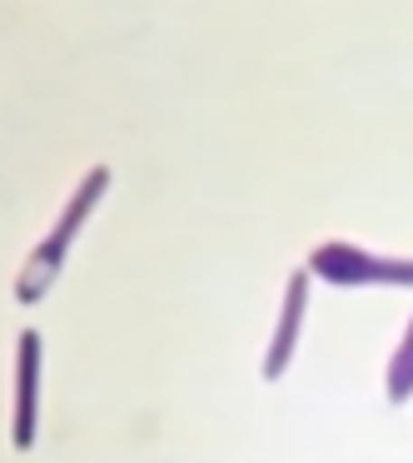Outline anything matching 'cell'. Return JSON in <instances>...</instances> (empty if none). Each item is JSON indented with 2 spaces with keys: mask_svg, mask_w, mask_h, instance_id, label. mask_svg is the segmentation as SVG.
<instances>
[{
  "mask_svg": "<svg viewBox=\"0 0 413 463\" xmlns=\"http://www.w3.org/2000/svg\"><path fill=\"white\" fill-rule=\"evenodd\" d=\"M383 399H389L393 409H403V403L413 399V314H408V324H403V339L389 359V373H383Z\"/></svg>",
  "mask_w": 413,
  "mask_h": 463,
  "instance_id": "5b68a950",
  "label": "cell"
},
{
  "mask_svg": "<svg viewBox=\"0 0 413 463\" xmlns=\"http://www.w3.org/2000/svg\"><path fill=\"white\" fill-rule=\"evenodd\" d=\"M41 334L21 329L15 334V383H11V443L35 449V419H41Z\"/></svg>",
  "mask_w": 413,
  "mask_h": 463,
  "instance_id": "3957f363",
  "label": "cell"
},
{
  "mask_svg": "<svg viewBox=\"0 0 413 463\" xmlns=\"http://www.w3.org/2000/svg\"><path fill=\"white\" fill-rule=\"evenodd\" d=\"M309 284L314 274L309 269H294L289 284H284V304H279V324H274V339H269V354H264V379H284L294 364V349H299V329H304V309H309Z\"/></svg>",
  "mask_w": 413,
  "mask_h": 463,
  "instance_id": "277c9868",
  "label": "cell"
},
{
  "mask_svg": "<svg viewBox=\"0 0 413 463\" xmlns=\"http://www.w3.org/2000/svg\"><path fill=\"white\" fill-rule=\"evenodd\" d=\"M105 190H110V165H90V170L80 175V184H75V194L65 200L55 230L25 254V264L15 269V304H41L45 294L55 289V279H61V269H65V254L80 240L85 220H90L95 204L105 200Z\"/></svg>",
  "mask_w": 413,
  "mask_h": 463,
  "instance_id": "6da1fadb",
  "label": "cell"
},
{
  "mask_svg": "<svg viewBox=\"0 0 413 463\" xmlns=\"http://www.w3.org/2000/svg\"><path fill=\"white\" fill-rule=\"evenodd\" d=\"M304 269L324 284H339V289H359V284H393V289H413V260L403 254H373L363 244L349 240H324L309 250Z\"/></svg>",
  "mask_w": 413,
  "mask_h": 463,
  "instance_id": "7a4b0ae2",
  "label": "cell"
}]
</instances>
